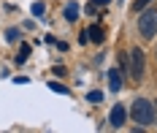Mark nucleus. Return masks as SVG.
Returning a JSON list of instances; mask_svg holds the SVG:
<instances>
[{
    "label": "nucleus",
    "mask_w": 157,
    "mask_h": 133,
    "mask_svg": "<svg viewBox=\"0 0 157 133\" xmlns=\"http://www.w3.org/2000/svg\"><path fill=\"white\" fill-rule=\"evenodd\" d=\"M49 87H52V90H54V92H63V95H68V90H65L63 84H54V82H52V84H49Z\"/></svg>",
    "instance_id": "nucleus-12"
},
{
    "label": "nucleus",
    "mask_w": 157,
    "mask_h": 133,
    "mask_svg": "<svg viewBox=\"0 0 157 133\" xmlns=\"http://www.w3.org/2000/svg\"><path fill=\"white\" fill-rule=\"evenodd\" d=\"M65 19H68V22H76L78 19V6L76 3H68V6H65Z\"/></svg>",
    "instance_id": "nucleus-7"
},
{
    "label": "nucleus",
    "mask_w": 157,
    "mask_h": 133,
    "mask_svg": "<svg viewBox=\"0 0 157 133\" xmlns=\"http://www.w3.org/2000/svg\"><path fill=\"white\" fill-rule=\"evenodd\" d=\"M87 100H90V103H100V100H103V92H98V90H92V92L87 95Z\"/></svg>",
    "instance_id": "nucleus-9"
},
{
    "label": "nucleus",
    "mask_w": 157,
    "mask_h": 133,
    "mask_svg": "<svg viewBox=\"0 0 157 133\" xmlns=\"http://www.w3.org/2000/svg\"><path fill=\"white\" fill-rule=\"evenodd\" d=\"M27 57H30V46H27V44H25V46H22V49H19V54H16V63H25V60H27Z\"/></svg>",
    "instance_id": "nucleus-8"
},
{
    "label": "nucleus",
    "mask_w": 157,
    "mask_h": 133,
    "mask_svg": "<svg viewBox=\"0 0 157 133\" xmlns=\"http://www.w3.org/2000/svg\"><path fill=\"white\" fill-rule=\"evenodd\" d=\"M111 125H114V128L125 125V106H114V111H111Z\"/></svg>",
    "instance_id": "nucleus-4"
},
{
    "label": "nucleus",
    "mask_w": 157,
    "mask_h": 133,
    "mask_svg": "<svg viewBox=\"0 0 157 133\" xmlns=\"http://www.w3.org/2000/svg\"><path fill=\"white\" fill-rule=\"evenodd\" d=\"M109 87L111 90H119L122 87V73L119 71H109Z\"/></svg>",
    "instance_id": "nucleus-6"
},
{
    "label": "nucleus",
    "mask_w": 157,
    "mask_h": 133,
    "mask_svg": "<svg viewBox=\"0 0 157 133\" xmlns=\"http://www.w3.org/2000/svg\"><path fill=\"white\" fill-rule=\"evenodd\" d=\"M33 14H35V17H44V3H35V6H33Z\"/></svg>",
    "instance_id": "nucleus-11"
},
{
    "label": "nucleus",
    "mask_w": 157,
    "mask_h": 133,
    "mask_svg": "<svg viewBox=\"0 0 157 133\" xmlns=\"http://www.w3.org/2000/svg\"><path fill=\"white\" fill-rule=\"evenodd\" d=\"M138 30H141L144 38H152L157 33V11L155 8H149V11H144L141 19H138Z\"/></svg>",
    "instance_id": "nucleus-2"
},
{
    "label": "nucleus",
    "mask_w": 157,
    "mask_h": 133,
    "mask_svg": "<svg viewBox=\"0 0 157 133\" xmlns=\"http://www.w3.org/2000/svg\"><path fill=\"white\" fill-rule=\"evenodd\" d=\"M95 3H98V6H106V3H111V0H95Z\"/></svg>",
    "instance_id": "nucleus-13"
},
{
    "label": "nucleus",
    "mask_w": 157,
    "mask_h": 133,
    "mask_svg": "<svg viewBox=\"0 0 157 133\" xmlns=\"http://www.w3.org/2000/svg\"><path fill=\"white\" fill-rule=\"evenodd\" d=\"M149 3H152V0H136V3H133V11H144Z\"/></svg>",
    "instance_id": "nucleus-10"
},
{
    "label": "nucleus",
    "mask_w": 157,
    "mask_h": 133,
    "mask_svg": "<svg viewBox=\"0 0 157 133\" xmlns=\"http://www.w3.org/2000/svg\"><path fill=\"white\" fill-rule=\"evenodd\" d=\"M130 114H133V119H136L138 125H152V122H155V109H152L149 100H144V98H138L133 103Z\"/></svg>",
    "instance_id": "nucleus-1"
},
{
    "label": "nucleus",
    "mask_w": 157,
    "mask_h": 133,
    "mask_svg": "<svg viewBox=\"0 0 157 133\" xmlns=\"http://www.w3.org/2000/svg\"><path fill=\"white\" fill-rule=\"evenodd\" d=\"M130 76L138 82L144 79V52L141 49H133V57H130Z\"/></svg>",
    "instance_id": "nucleus-3"
},
{
    "label": "nucleus",
    "mask_w": 157,
    "mask_h": 133,
    "mask_svg": "<svg viewBox=\"0 0 157 133\" xmlns=\"http://www.w3.org/2000/svg\"><path fill=\"white\" fill-rule=\"evenodd\" d=\"M84 33H87V38H90L92 44H100V41L106 38V35H103V27H100V25H95V27H90V30H84Z\"/></svg>",
    "instance_id": "nucleus-5"
}]
</instances>
